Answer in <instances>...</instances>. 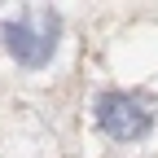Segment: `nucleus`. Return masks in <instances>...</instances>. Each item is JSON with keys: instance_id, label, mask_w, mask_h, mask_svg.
I'll list each match as a JSON object with an SVG mask.
<instances>
[{"instance_id": "f257e3e1", "label": "nucleus", "mask_w": 158, "mask_h": 158, "mask_svg": "<svg viewBox=\"0 0 158 158\" xmlns=\"http://www.w3.org/2000/svg\"><path fill=\"white\" fill-rule=\"evenodd\" d=\"M57 35H62V18L53 9H44V5H27L18 18H5L0 22V44H5V53L18 66H27V70H40V66L53 62Z\"/></svg>"}, {"instance_id": "f03ea898", "label": "nucleus", "mask_w": 158, "mask_h": 158, "mask_svg": "<svg viewBox=\"0 0 158 158\" xmlns=\"http://www.w3.org/2000/svg\"><path fill=\"white\" fill-rule=\"evenodd\" d=\"M92 118H97V132L114 145H132L154 127V110L136 92H118V88H106L92 101Z\"/></svg>"}]
</instances>
